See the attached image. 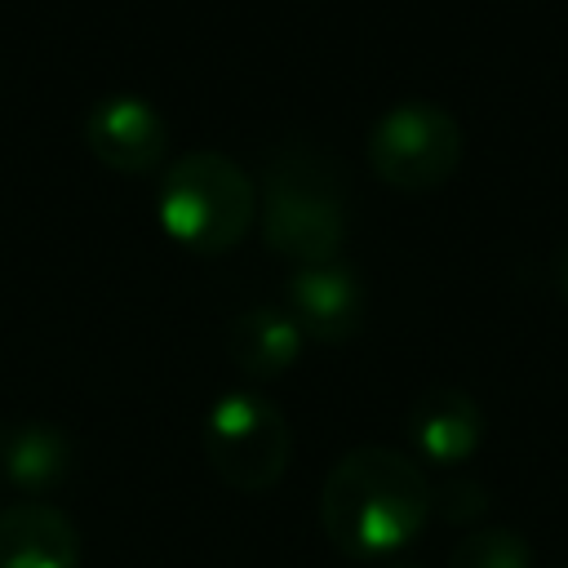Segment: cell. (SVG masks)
Returning <instances> with one entry per match:
<instances>
[{"instance_id":"cell-1","label":"cell","mask_w":568,"mask_h":568,"mask_svg":"<svg viewBox=\"0 0 568 568\" xmlns=\"http://www.w3.org/2000/svg\"><path fill=\"white\" fill-rule=\"evenodd\" d=\"M430 519V479L386 444H359L337 457L320 488V528L351 559L404 550Z\"/></svg>"},{"instance_id":"cell-2","label":"cell","mask_w":568,"mask_h":568,"mask_svg":"<svg viewBox=\"0 0 568 568\" xmlns=\"http://www.w3.org/2000/svg\"><path fill=\"white\" fill-rule=\"evenodd\" d=\"M346 186L342 173L315 151H284L262 178V240L271 253L320 266L346 244Z\"/></svg>"},{"instance_id":"cell-3","label":"cell","mask_w":568,"mask_h":568,"mask_svg":"<svg viewBox=\"0 0 568 568\" xmlns=\"http://www.w3.org/2000/svg\"><path fill=\"white\" fill-rule=\"evenodd\" d=\"M253 213H257V186L222 151H191L173 160L160 178L155 217L164 235L191 253L204 257L231 253L248 235Z\"/></svg>"},{"instance_id":"cell-4","label":"cell","mask_w":568,"mask_h":568,"mask_svg":"<svg viewBox=\"0 0 568 568\" xmlns=\"http://www.w3.org/2000/svg\"><path fill=\"white\" fill-rule=\"evenodd\" d=\"M204 457L226 488L266 493L284 479L293 457L288 417L262 390H226L204 413Z\"/></svg>"},{"instance_id":"cell-5","label":"cell","mask_w":568,"mask_h":568,"mask_svg":"<svg viewBox=\"0 0 568 568\" xmlns=\"http://www.w3.org/2000/svg\"><path fill=\"white\" fill-rule=\"evenodd\" d=\"M368 169L404 195L439 191L462 164V124L435 102H399L368 129Z\"/></svg>"},{"instance_id":"cell-6","label":"cell","mask_w":568,"mask_h":568,"mask_svg":"<svg viewBox=\"0 0 568 568\" xmlns=\"http://www.w3.org/2000/svg\"><path fill=\"white\" fill-rule=\"evenodd\" d=\"M84 142L98 164L124 178L155 173L169 155V124L164 115L138 93H106L84 115Z\"/></svg>"},{"instance_id":"cell-7","label":"cell","mask_w":568,"mask_h":568,"mask_svg":"<svg viewBox=\"0 0 568 568\" xmlns=\"http://www.w3.org/2000/svg\"><path fill=\"white\" fill-rule=\"evenodd\" d=\"M302 337H315V342H346L359 333L364 324V280L342 262H320V266H297L288 275V306H284Z\"/></svg>"},{"instance_id":"cell-8","label":"cell","mask_w":568,"mask_h":568,"mask_svg":"<svg viewBox=\"0 0 568 568\" xmlns=\"http://www.w3.org/2000/svg\"><path fill=\"white\" fill-rule=\"evenodd\" d=\"M408 439L435 466H462L484 439V413L475 395L457 386H430L408 408Z\"/></svg>"},{"instance_id":"cell-9","label":"cell","mask_w":568,"mask_h":568,"mask_svg":"<svg viewBox=\"0 0 568 568\" xmlns=\"http://www.w3.org/2000/svg\"><path fill=\"white\" fill-rule=\"evenodd\" d=\"M0 568H80V532L49 501L0 510Z\"/></svg>"},{"instance_id":"cell-10","label":"cell","mask_w":568,"mask_h":568,"mask_svg":"<svg viewBox=\"0 0 568 568\" xmlns=\"http://www.w3.org/2000/svg\"><path fill=\"white\" fill-rule=\"evenodd\" d=\"M75 466V444L49 422H0V475L27 497H44L67 484Z\"/></svg>"},{"instance_id":"cell-11","label":"cell","mask_w":568,"mask_h":568,"mask_svg":"<svg viewBox=\"0 0 568 568\" xmlns=\"http://www.w3.org/2000/svg\"><path fill=\"white\" fill-rule=\"evenodd\" d=\"M302 328L284 306H248L226 324V355L248 382L284 377L302 355Z\"/></svg>"},{"instance_id":"cell-12","label":"cell","mask_w":568,"mask_h":568,"mask_svg":"<svg viewBox=\"0 0 568 568\" xmlns=\"http://www.w3.org/2000/svg\"><path fill=\"white\" fill-rule=\"evenodd\" d=\"M448 568H532V550L515 528H475L453 546Z\"/></svg>"},{"instance_id":"cell-13","label":"cell","mask_w":568,"mask_h":568,"mask_svg":"<svg viewBox=\"0 0 568 568\" xmlns=\"http://www.w3.org/2000/svg\"><path fill=\"white\" fill-rule=\"evenodd\" d=\"M488 510V488L470 475H448L439 488H430V515L448 524H475Z\"/></svg>"},{"instance_id":"cell-14","label":"cell","mask_w":568,"mask_h":568,"mask_svg":"<svg viewBox=\"0 0 568 568\" xmlns=\"http://www.w3.org/2000/svg\"><path fill=\"white\" fill-rule=\"evenodd\" d=\"M555 288H559V297L568 302V244H564V253H559V262H555Z\"/></svg>"},{"instance_id":"cell-15","label":"cell","mask_w":568,"mask_h":568,"mask_svg":"<svg viewBox=\"0 0 568 568\" xmlns=\"http://www.w3.org/2000/svg\"><path fill=\"white\" fill-rule=\"evenodd\" d=\"M390 568H422V564H390Z\"/></svg>"}]
</instances>
